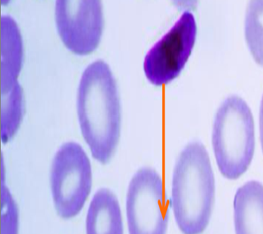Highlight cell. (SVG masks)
I'll use <instances>...</instances> for the list:
<instances>
[{"label": "cell", "mask_w": 263, "mask_h": 234, "mask_svg": "<svg viewBox=\"0 0 263 234\" xmlns=\"http://www.w3.org/2000/svg\"><path fill=\"white\" fill-rule=\"evenodd\" d=\"M55 23L62 41L76 55L94 51L102 38V0H57Z\"/></svg>", "instance_id": "52a82bcc"}, {"label": "cell", "mask_w": 263, "mask_h": 234, "mask_svg": "<svg viewBox=\"0 0 263 234\" xmlns=\"http://www.w3.org/2000/svg\"><path fill=\"white\" fill-rule=\"evenodd\" d=\"M86 234H124L120 203L108 188L97 191L90 201L85 220Z\"/></svg>", "instance_id": "9c48e42d"}, {"label": "cell", "mask_w": 263, "mask_h": 234, "mask_svg": "<svg viewBox=\"0 0 263 234\" xmlns=\"http://www.w3.org/2000/svg\"><path fill=\"white\" fill-rule=\"evenodd\" d=\"M1 138L7 143L16 134L22 123L24 96L18 82L1 95Z\"/></svg>", "instance_id": "8fae6325"}, {"label": "cell", "mask_w": 263, "mask_h": 234, "mask_svg": "<svg viewBox=\"0 0 263 234\" xmlns=\"http://www.w3.org/2000/svg\"><path fill=\"white\" fill-rule=\"evenodd\" d=\"M198 0H172L176 7L180 10H193L196 7Z\"/></svg>", "instance_id": "5bb4252c"}, {"label": "cell", "mask_w": 263, "mask_h": 234, "mask_svg": "<svg viewBox=\"0 0 263 234\" xmlns=\"http://www.w3.org/2000/svg\"><path fill=\"white\" fill-rule=\"evenodd\" d=\"M196 34L194 16L185 12L146 55L144 72L152 84L164 85L178 77L192 52Z\"/></svg>", "instance_id": "8992f818"}, {"label": "cell", "mask_w": 263, "mask_h": 234, "mask_svg": "<svg viewBox=\"0 0 263 234\" xmlns=\"http://www.w3.org/2000/svg\"><path fill=\"white\" fill-rule=\"evenodd\" d=\"M259 127H260V139L261 148L263 153V95L261 100L260 112H259Z\"/></svg>", "instance_id": "9a60e30c"}, {"label": "cell", "mask_w": 263, "mask_h": 234, "mask_svg": "<svg viewBox=\"0 0 263 234\" xmlns=\"http://www.w3.org/2000/svg\"><path fill=\"white\" fill-rule=\"evenodd\" d=\"M212 143L220 172L236 180L248 170L254 157L255 129L250 107L237 95L228 96L214 120Z\"/></svg>", "instance_id": "3957f363"}, {"label": "cell", "mask_w": 263, "mask_h": 234, "mask_svg": "<svg viewBox=\"0 0 263 234\" xmlns=\"http://www.w3.org/2000/svg\"><path fill=\"white\" fill-rule=\"evenodd\" d=\"M20 215L17 203L9 188L1 186V234L20 233Z\"/></svg>", "instance_id": "4fadbf2b"}, {"label": "cell", "mask_w": 263, "mask_h": 234, "mask_svg": "<svg viewBox=\"0 0 263 234\" xmlns=\"http://www.w3.org/2000/svg\"><path fill=\"white\" fill-rule=\"evenodd\" d=\"M245 36L249 50L263 67V0H250L245 20Z\"/></svg>", "instance_id": "7c38bea8"}, {"label": "cell", "mask_w": 263, "mask_h": 234, "mask_svg": "<svg viewBox=\"0 0 263 234\" xmlns=\"http://www.w3.org/2000/svg\"><path fill=\"white\" fill-rule=\"evenodd\" d=\"M77 113L82 134L92 157L106 164L120 137L121 104L116 80L105 62L92 63L82 73Z\"/></svg>", "instance_id": "6da1fadb"}, {"label": "cell", "mask_w": 263, "mask_h": 234, "mask_svg": "<svg viewBox=\"0 0 263 234\" xmlns=\"http://www.w3.org/2000/svg\"><path fill=\"white\" fill-rule=\"evenodd\" d=\"M215 202V180L211 160L199 142L188 144L173 172L171 210L182 234H202L209 227Z\"/></svg>", "instance_id": "7a4b0ae2"}, {"label": "cell", "mask_w": 263, "mask_h": 234, "mask_svg": "<svg viewBox=\"0 0 263 234\" xmlns=\"http://www.w3.org/2000/svg\"><path fill=\"white\" fill-rule=\"evenodd\" d=\"M53 206L59 217L71 220L83 209L91 192V164L78 143L63 144L53 158L50 170Z\"/></svg>", "instance_id": "277c9868"}, {"label": "cell", "mask_w": 263, "mask_h": 234, "mask_svg": "<svg viewBox=\"0 0 263 234\" xmlns=\"http://www.w3.org/2000/svg\"><path fill=\"white\" fill-rule=\"evenodd\" d=\"M10 2V0H1L2 5H7Z\"/></svg>", "instance_id": "2e32d148"}, {"label": "cell", "mask_w": 263, "mask_h": 234, "mask_svg": "<svg viewBox=\"0 0 263 234\" xmlns=\"http://www.w3.org/2000/svg\"><path fill=\"white\" fill-rule=\"evenodd\" d=\"M235 234H263V184L251 180L239 187L233 199Z\"/></svg>", "instance_id": "ba28073f"}, {"label": "cell", "mask_w": 263, "mask_h": 234, "mask_svg": "<svg viewBox=\"0 0 263 234\" xmlns=\"http://www.w3.org/2000/svg\"><path fill=\"white\" fill-rule=\"evenodd\" d=\"M23 42L17 25L11 17L1 18V94L17 83L23 63Z\"/></svg>", "instance_id": "30bf717a"}, {"label": "cell", "mask_w": 263, "mask_h": 234, "mask_svg": "<svg viewBox=\"0 0 263 234\" xmlns=\"http://www.w3.org/2000/svg\"><path fill=\"white\" fill-rule=\"evenodd\" d=\"M125 209L129 234L167 233L170 200L157 171L145 167L134 174L127 187Z\"/></svg>", "instance_id": "5b68a950"}]
</instances>
